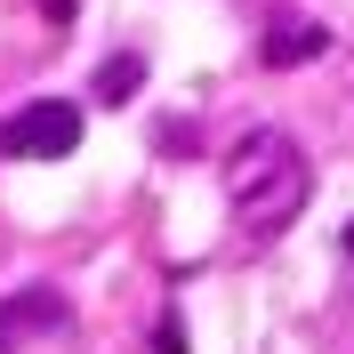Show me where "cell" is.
Here are the masks:
<instances>
[{
	"mask_svg": "<svg viewBox=\"0 0 354 354\" xmlns=\"http://www.w3.org/2000/svg\"><path fill=\"white\" fill-rule=\"evenodd\" d=\"M306 194H314V169L298 153V137H282V129L234 137V153H225V201H234V225L250 242L290 234L298 209H306Z\"/></svg>",
	"mask_w": 354,
	"mask_h": 354,
	"instance_id": "cell-1",
	"label": "cell"
},
{
	"mask_svg": "<svg viewBox=\"0 0 354 354\" xmlns=\"http://www.w3.org/2000/svg\"><path fill=\"white\" fill-rule=\"evenodd\" d=\"M73 145H81V105H65V97L0 113V161H65Z\"/></svg>",
	"mask_w": 354,
	"mask_h": 354,
	"instance_id": "cell-2",
	"label": "cell"
},
{
	"mask_svg": "<svg viewBox=\"0 0 354 354\" xmlns=\"http://www.w3.org/2000/svg\"><path fill=\"white\" fill-rule=\"evenodd\" d=\"M73 314L57 290H17V298H0V346H17V338H41V330H65Z\"/></svg>",
	"mask_w": 354,
	"mask_h": 354,
	"instance_id": "cell-3",
	"label": "cell"
},
{
	"mask_svg": "<svg viewBox=\"0 0 354 354\" xmlns=\"http://www.w3.org/2000/svg\"><path fill=\"white\" fill-rule=\"evenodd\" d=\"M137 81H145V65H137V57H113V65L97 73V97H105V105H129Z\"/></svg>",
	"mask_w": 354,
	"mask_h": 354,
	"instance_id": "cell-4",
	"label": "cell"
},
{
	"mask_svg": "<svg viewBox=\"0 0 354 354\" xmlns=\"http://www.w3.org/2000/svg\"><path fill=\"white\" fill-rule=\"evenodd\" d=\"M298 57H322V32H314V24H298V32H274V41H266V65H298Z\"/></svg>",
	"mask_w": 354,
	"mask_h": 354,
	"instance_id": "cell-5",
	"label": "cell"
},
{
	"mask_svg": "<svg viewBox=\"0 0 354 354\" xmlns=\"http://www.w3.org/2000/svg\"><path fill=\"white\" fill-rule=\"evenodd\" d=\"M153 354H185V322H177V314H161V330H153Z\"/></svg>",
	"mask_w": 354,
	"mask_h": 354,
	"instance_id": "cell-6",
	"label": "cell"
},
{
	"mask_svg": "<svg viewBox=\"0 0 354 354\" xmlns=\"http://www.w3.org/2000/svg\"><path fill=\"white\" fill-rule=\"evenodd\" d=\"M41 8H48V17H57V24H65V17H73V0H41Z\"/></svg>",
	"mask_w": 354,
	"mask_h": 354,
	"instance_id": "cell-7",
	"label": "cell"
},
{
	"mask_svg": "<svg viewBox=\"0 0 354 354\" xmlns=\"http://www.w3.org/2000/svg\"><path fill=\"white\" fill-rule=\"evenodd\" d=\"M346 258H354V225H346Z\"/></svg>",
	"mask_w": 354,
	"mask_h": 354,
	"instance_id": "cell-8",
	"label": "cell"
}]
</instances>
